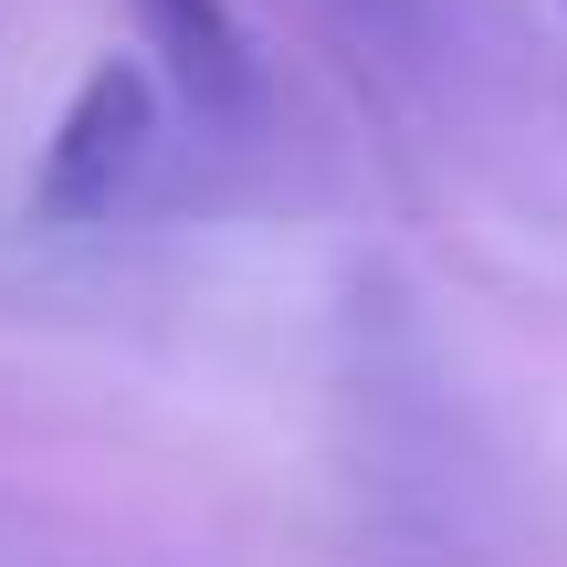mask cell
<instances>
[{
	"label": "cell",
	"instance_id": "2",
	"mask_svg": "<svg viewBox=\"0 0 567 567\" xmlns=\"http://www.w3.org/2000/svg\"><path fill=\"white\" fill-rule=\"evenodd\" d=\"M126 11H137V42L168 63V84L200 116H243L252 105V32L231 0H126Z\"/></svg>",
	"mask_w": 567,
	"mask_h": 567
},
{
	"label": "cell",
	"instance_id": "1",
	"mask_svg": "<svg viewBox=\"0 0 567 567\" xmlns=\"http://www.w3.org/2000/svg\"><path fill=\"white\" fill-rule=\"evenodd\" d=\"M147 147H158V84H147V63L105 53L95 74L74 84V105L53 116V137H42V168H32V210L42 221H105V210L137 189Z\"/></svg>",
	"mask_w": 567,
	"mask_h": 567
}]
</instances>
